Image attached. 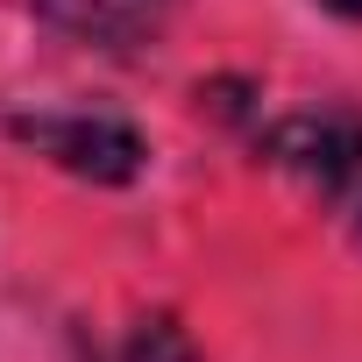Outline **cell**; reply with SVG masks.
I'll use <instances>...</instances> for the list:
<instances>
[{
    "mask_svg": "<svg viewBox=\"0 0 362 362\" xmlns=\"http://www.w3.org/2000/svg\"><path fill=\"white\" fill-rule=\"evenodd\" d=\"M270 156L298 177H313L320 192L341 199V185L362 170V128L355 121H284L270 135Z\"/></svg>",
    "mask_w": 362,
    "mask_h": 362,
    "instance_id": "obj_2",
    "label": "cell"
},
{
    "mask_svg": "<svg viewBox=\"0 0 362 362\" xmlns=\"http://www.w3.org/2000/svg\"><path fill=\"white\" fill-rule=\"evenodd\" d=\"M36 15L78 43H100V50H135L156 15H163V0H36Z\"/></svg>",
    "mask_w": 362,
    "mask_h": 362,
    "instance_id": "obj_3",
    "label": "cell"
},
{
    "mask_svg": "<svg viewBox=\"0 0 362 362\" xmlns=\"http://www.w3.org/2000/svg\"><path fill=\"white\" fill-rule=\"evenodd\" d=\"M121 362H199V348L185 341V327H177V320H142L135 334H128V355Z\"/></svg>",
    "mask_w": 362,
    "mask_h": 362,
    "instance_id": "obj_4",
    "label": "cell"
},
{
    "mask_svg": "<svg viewBox=\"0 0 362 362\" xmlns=\"http://www.w3.org/2000/svg\"><path fill=\"white\" fill-rule=\"evenodd\" d=\"M22 135L57 156L71 177H93V185H128L142 170V135L128 121H100V114H64V121H22Z\"/></svg>",
    "mask_w": 362,
    "mask_h": 362,
    "instance_id": "obj_1",
    "label": "cell"
},
{
    "mask_svg": "<svg viewBox=\"0 0 362 362\" xmlns=\"http://www.w3.org/2000/svg\"><path fill=\"white\" fill-rule=\"evenodd\" d=\"M327 15H348V22H362V0H320Z\"/></svg>",
    "mask_w": 362,
    "mask_h": 362,
    "instance_id": "obj_6",
    "label": "cell"
},
{
    "mask_svg": "<svg viewBox=\"0 0 362 362\" xmlns=\"http://www.w3.org/2000/svg\"><path fill=\"white\" fill-rule=\"evenodd\" d=\"M341 214H348V228H355V242H362V170L341 185Z\"/></svg>",
    "mask_w": 362,
    "mask_h": 362,
    "instance_id": "obj_5",
    "label": "cell"
}]
</instances>
